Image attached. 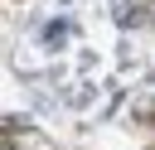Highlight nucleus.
Here are the masks:
<instances>
[]
</instances>
